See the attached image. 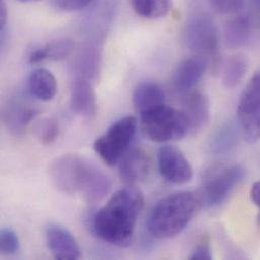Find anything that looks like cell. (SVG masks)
I'll return each mask as SVG.
<instances>
[{
	"label": "cell",
	"instance_id": "obj_7",
	"mask_svg": "<svg viewBox=\"0 0 260 260\" xmlns=\"http://www.w3.org/2000/svg\"><path fill=\"white\" fill-rule=\"evenodd\" d=\"M138 121L133 116L116 121L94 142V150L108 165H116L130 150L135 138Z\"/></svg>",
	"mask_w": 260,
	"mask_h": 260
},
{
	"label": "cell",
	"instance_id": "obj_2",
	"mask_svg": "<svg viewBox=\"0 0 260 260\" xmlns=\"http://www.w3.org/2000/svg\"><path fill=\"white\" fill-rule=\"evenodd\" d=\"M53 184L67 194H79L90 204L99 203L110 192L109 175L94 162L75 155L57 157L50 166Z\"/></svg>",
	"mask_w": 260,
	"mask_h": 260
},
{
	"label": "cell",
	"instance_id": "obj_31",
	"mask_svg": "<svg viewBox=\"0 0 260 260\" xmlns=\"http://www.w3.org/2000/svg\"><path fill=\"white\" fill-rule=\"evenodd\" d=\"M7 19H8L7 7H6L4 0H1V4H0V28H1V31L6 30Z\"/></svg>",
	"mask_w": 260,
	"mask_h": 260
},
{
	"label": "cell",
	"instance_id": "obj_19",
	"mask_svg": "<svg viewBox=\"0 0 260 260\" xmlns=\"http://www.w3.org/2000/svg\"><path fill=\"white\" fill-rule=\"evenodd\" d=\"M27 88L30 95L40 101L49 102L56 96L58 83L56 77L50 70L38 68L29 74Z\"/></svg>",
	"mask_w": 260,
	"mask_h": 260
},
{
	"label": "cell",
	"instance_id": "obj_25",
	"mask_svg": "<svg viewBox=\"0 0 260 260\" xmlns=\"http://www.w3.org/2000/svg\"><path fill=\"white\" fill-rule=\"evenodd\" d=\"M35 135L37 139L44 145L52 144L57 140L60 134V126L57 120L53 118H47L35 127Z\"/></svg>",
	"mask_w": 260,
	"mask_h": 260
},
{
	"label": "cell",
	"instance_id": "obj_33",
	"mask_svg": "<svg viewBox=\"0 0 260 260\" xmlns=\"http://www.w3.org/2000/svg\"><path fill=\"white\" fill-rule=\"evenodd\" d=\"M19 2H22V3H29V2H36V1H40V0H17Z\"/></svg>",
	"mask_w": 260,
	"mask_h": 260
},
{
	"label": "cell",
	"instance_id": "obj_15",
	"mask_svg": "<svg viewBox=\"0 0 260 260\" xmlns=\"http://www.w3.org/2000/svg\"><path fill=\"white\" fill-rule=\"evenodd\" d=\"M70 106L77 115L91 119L98 114V100L93 82L82 78H72Z\"/></svg>",
	"mask_w": 260,
	"mask_h": 260
},
{
	"label": "cell",
	"instance_id": "obj_24",
	"mask_svg": "<svg viewBox=\"0 0 260 260\" xmlns=\"http://www.w3.org/2000/svg\"><path fill=\"white\" fill-rule=\"evenodd\" d=\"M44 47L47 54V60L62 61L72 54L75 45L72 40L60 39L52 41Z\"/></svg>",
	"mask_w": 260,
	"mask_h": 260
},
{
	"label": "cell",
	"instance_id": "obj_20",
	"mask_svg": "<svg viewBox=\"0 0 260 260\" xmlns=\"http://www.w3.org/2000/svg\"><path fill=\"white\" fill-rule=\"evenodd\" d=\"M253 22L249 16L238 15L227 21L224 28L226 45L231 49L245 47L251 39Z\"/></svg>",
	"mask_w": 260,
	"mask_h": 260
},
{
	"label": "cell",
	"instance_id": "obj_22",
	"mask_svg": "<svg viewBox=\"0 0 260 260\" xmlns=\"http://www.w3.org/2000/svg\"><path fill=\"white\" fill-rule=\"evenodd\" d=\"M248 59L246 56L238 54L232 56L226 63L223 70V84L226 88L232 89L236 87L248 70Z\"/></svg>",
	"mask_w": 260,
	"mask_h": 260
},
{
	"label": "cell",
	"instance_id": "obj_28",
	"mask_svg": "<svg viewBox=\"0 0 260 260\" xmlns=\"http://www.w3.org/2000/svg\"><path fill=\"white\" fill-rule=\"evenodd\" d=\"M94 0H51L54 8L60 11H77L89 6Z\"/></svg>",
	"mask_w": 260,
	"mask_h": 260
},
{
	"label": "cell",
	"instance_id": "obj_16",
	"mask_svg": "<svg viewBox=\"0 0 260 260\" xmlns=\"http://www.w3.org/2000/svg\"><path fill=\"white\" fill-rule=\"evenodd\" d=\"M181 111L187 119L190 132H199L210 121L211 103L205 93L191 90L183 95Z\"/></svg>",
	"mask_w": 260,
	"mask_h": 260
},
{
	"label": "cell",
	"instance_id": "obj_3",
	"mask_svg": "<svg viewBox=\"0 0 260 260\" xmlns=\"http://www.w3.org/2000/svg\"><path fill=\"white\" fill-rule=\"evenodd\" d=\"M202 208L199 193L179 191L161 199L148 219V231L157 239H170L179 235Z\"/></svg>",
	"mask_w": 260,
	"mask_h": 260
},
{
	"label": "cell",
	"instance_id": "obj_32",
	"mask_svg": "<svg viewBox=\"0 0 260 260\" xmlns=\"http://www.w3.org/2000/svg\"><path fill=\"white\" fill-rule=\"evenodd\" d=\"M250 197H251L252 202L259 209L260 212V180L253 184L251 191H250Z\"/></svg>",
	"mask_w": 260,
	"mask_h": 260
},
{
	"label": "cell",
	"instance_id": "obj_4",
	"mask_svg": "<svg viewBox=\"0 0 260 260\" xmlns=\"http://www.w3.org/2000/svg\"><path fill=\"white\" fill-rule=\"evenodd\" d=\"M183 41L186 47L202 57L214 72L219 68L220 37L215 20L206 13L200 12L188 17L183 30Z\"/></svg>",
	"mask_w": 260,
	"mask_h": 260
},
{
	"label": "cell",
	"instance_id": "obj_23",
	"mask_svg": "<svg viewBox=\"0 0 260 260\" xmlns=\"http://www.w3.org/2000/svg\"><path fill=\"white\" fill-rule=\"evenodd\" d=\"M134 11L145 18L163 17L170 9V0H130Z\"/></svg>",
	"mask_w": 260,
	"mask_h": 260
},
{
	"label": "cell",
	"instance_id": "obj_13",
	"mask_svg": "<svg viewBox=\"0 0 260 260\" xmlns=\"http://www.w3.org/2000/svg\"><path fill=\"white\" fill-rule=\"evenodd\" d=\"M46 241L53 257L75 260L80 257V248L73 235L63 226L51 224L46 229Z\"/></svg>",
	"mask_w": 260,
	"mask_h": 260
},
{
	"label": "cell",
	"instance_id": "obj_26",
	"mask_svg": "<svg viewBox=\"0 0 260 260\" xmlns=\"http://www.w3.org/2000/svg\"><path fill=\"white\" fill-rule=\"evenodd\" d=\"M0 250L3 255H13L19 250V239L10 228H2L0 231Z\"/></svg>",
	"mask_w": 260,
	"mask_h": 260
},
{
	"label": "cell",
	"instance_id": "obj_12",
	"mask_svg": "<svg viewBox=\"0 0 260 260\" xmlns=\"http://www.w3.org/2000/svg\"><path fill=\"white\" fill-rule=\"evenodd\" d=\"M152 171V158L142 148L129 150L120 161V176L131 185L146 181L151 176Z\"/></svg>",
	"mask_w": 260,
	"mask_h": 260
},
{
	"label": "cell",
	"instance_id": "obj_14",
	"mask_svg": "<svg viewBox=\"0 0 260 260\" xmlns=\"http://www.w3.org/2000/svg\"><path fill=\"white\" fill-rule=\"evenodd\" d=\"M208 67L207 61L202 57L193 56L184 59L178 64L173 75L172 81L175 91L183 96L193 90Z\"/></svg>",
	"mask_w": 260,
	"mask_h": 260
},
{
	"label": "cell",
	"instance_id": "obj_1",
	"mask_svg": "<svg viewBox=\"0 0 260 260\" xmlns=\"http://www.w3.org/2000/svg\"><path fill=\"white\" fill-rule=\"evenodd\" d=\"M143 207L144 196L139 188L129 185L119 189L94 214L93 232L112 245L130 246Z\"/></svg>",
	"mask_w": 260,
	"mask_h": 260
},
{
	"label": "cell",
	"instance_id": "obj_17",
	"mask_svg": "<svg viewBox=\"0 0 260 260\" xmlns=\"http://www.w3.org/2000/svg\"><path fill=\"white\" fill-rule=\"evenodd\" d=\"M101 45L87 42L79 51L72 65V78L95 82L101 69Z\"/></svg>",
	"mask_w": 260,
	"mask_h": 260
},
{
	"label": "cell",
	"instance_id": "obj_9",
	"mask_svg": "<svg viewBox=\"0 0 260 260\" xmlns=\"http://www.w3.org/2000/svg\"><path fill=\"white\" fill-rule=\"evenodd\" d=\"M120 0H98L81 20L80 27L87 42L101 45L114 23Z\"/></svg>",
	"mask_w": 260,
	"mask_h": 260
},
{
	"label": "cell",
	"instance_id": "obj_29",
	"mask_svg": "<svg viewBox=\"0 0 260 260\" xmlns=\"http://www.w3.org/2000/svg\"><path fill=\"white\" fill-rule=\"evenodd\" d=\"M189 258L192 260H210L213 258L211 246L207 239L201 240L193 248Z\"/></svg>",
	"mask_w": 260,
	"mask_h": 260
},
{
	"label": "cell",
	"instance_id": "obj_21",
	"mask_svg": "<svg viewBox=\"0 0 260 260\" xmlns=\"http://www.w3.org/2000/svg\"><path fill=\"white\" fill-rule=\"evenodd\" d=\"M239 130L229 122L222 125L210 138L208 148L212 154H224L232 150L238 142Z\"/></svg>",
	"mask_w": 260,
	"mask_h": 260
},
{
	"label": "cell",
	"instance_id": "obj_27",
	"mask_svg": "<svg viewBox=\"0 0 260 260\" xmlns=\"http://www.w3.org/2000/svg\"><path fill=\"white\" fill-rule=\"evenodd\" d=\"M210 7L222 14H235L243 10L246 0H208Z\"/></svg>",
	"mask_w": 260,
	"mask_h": 260
},
{
	"label": "cell",
	"instance_id": "obj_5",
	"mask_svg": "<svg viewBox=\"0 0 260 260\" xmlns=\"http://www.w3.org/2000/svg\"><path fill=\"white\" fill-rule=\"evenodd\" d=\"M245 176V169L240 164L220 165L209 170L203 179L199 192L202 207L216 208L227 201Z\"/></svg>",
	"mask_w": 260,
	"mask_h": 260
},
{
	"label": "cell",
	"instance_id": "obj_11",
	"mask_svg": "<svg viewBox=\"0 0 260 260\" xmlns=\"http://www.w3.org/2000/svg\"><path fill=\"white\" fill-rule=\"evenodd\" d=\"M37 115V108L23 94H15L3 105L1 117L7 130L14 136H21Z\"/></svg>",
	"mask_w": 260,
	"mask_h": 260
},
{
	"label": "cell",
	"instance_id": "obj_34",
	"mask_svg": "<svg viewBox=\"0 0 260 260\" xmlns=\"http://www.w3.org/2000/svg\"><path fill=\"white\" fill-rule=\"evenodd\" d=\"M257 10V21L260 24V9H256Z\"/></svg>",
	"mask_w": 260,
	"mask_h": 260
},
{
	"label": "cell",
	"instance_id": "obj_8",
	"mask_svg": "<svg viewBox=\"0 0 260 260\" xmlns=\"http://www.w3.org/2000/svg\"><path fill=\"white\" fill-rule=\"evenodd\" d=\"M237 115L239 128L246 141L255 143L260 140V69L242 91Z\"/></svg>",
	"mask_w": 260,
	"mask_h": 260
},
{
	"label": "cell",
	"instance_id": "obj_6",
	"mask_svg": "<svg viewBox=\"0 0 260 260\" xmlns=\"http://www.w3.org/2000/svg\"><path fill=\"white\" fill-rule=\"evenodd\" d=\"M141 122L144 134L157 143L179 140L190 132L183 112L165 105L141 116Z\"/></svg>",
	"mask_w": 260,
	"mask_h": 260
},
{
	"label": "cell",
	"instance_id": "obj_10",
	"mask_svg": "<svg viewBox=\"0 0 260 260\" xmlns=\"http://www.w3.org/2000/svg\"><path fill=\"white\" fill-rule=\"evenodd\" d=\"M158 167L165 180L172 184L182 185L191 181L192 167L180 149L166 145L158 152Z\"/></svg>",
	"mask_w": 260,
	"mask_h": 260
},
{
	"label": "cell",
	"instance_id": "obj_18",
	"mask_svg": "<svg viewBox=\"0 0 260 260\" xmlns=\"http://www.w3.org/2000/svg\"><path fill=\"white\" fill-rule=\"evenodd\" d=\"M133 105L140 116L148 114L164 106V91L156 82L143 81L134 90Z\"/></svg>",
	"mask_w": 260,
	"mask_h": 260
},
{
	"label": "cell",
	"instance_id": "obj_30",
	"mask_svg": "<svg viewBox=\"0 0 260 260\" xmlns=\"http://www.w3.org/2000/svg\"><path fill=\"white\" fill-rule=\"evenodd\" d=\"M45 60H47V54H46V50H45L44 46L36 48L28 55V63L29 64H38Z\"/></svg>",
	"mask_w": 260,
	"mask_h": 260
}]
</instances>
